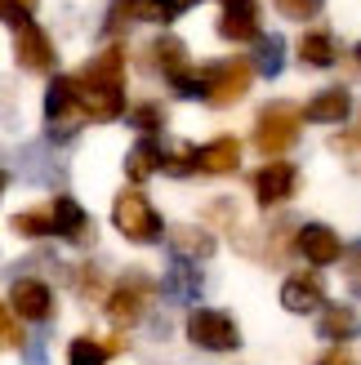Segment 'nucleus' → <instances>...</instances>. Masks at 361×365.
Segmentation results:
<instances>
[{
    "label": "nucleus",
    "instance_id": "obj_1",
    "mask_svg": "<svg viewBox=\"0 0 361 365\" xmlns=\"http://www.w3.org/2000/svg\"><path fill=\"white\" fill-rule=\"evenodd\" d=\"M71 81H76L85 120H116L125 112V49L121 45L98 49L81 67V76H71Z\"/></svg>",
    "mask_w": 361,
    "mask_h": 365
},
{
    "label": "nucleus",
    "instance_id": "obj_2",
    "mask_svg": "<svg viewBox=\"0 0 361 365\" xmlns=\"http://www.w3.org/2000/svg\"><path fill=\"white\" fill-rule=\"evenodd\" d=\"M112 223H116V232L125 236V241H134V245H152V241L166 236V223H161L156 205L143 192H134V187H125L112 200Z\"/></svg>",
    "mask_w": 361,
    "mask_h": 365
},
{
    "label": "nucleus",
    "instance_id": "obj_3",
    "mask_svg": "<svg viewBox=\"0 0 361 365\" xmlns=\"http://www.w3.org/2000/svg\"><path fill=\"white\" fill-rule=\"evenodd\" d=\"M299 125H303V116L295 103H268L255 120V148L268 160H281V152H290L299 143Z\"/></svg>",
    "mask_w": 361,
    "mask_h": 365
},
{
    "label": "nucleus",
    "instance_id": "obj_4",
    "mask_svg": "<svg viewBox=\"0 0 361 365\" xmlns=\"http://www.w3.org/2000/svg\"><path fill=\"white\" fill-rule=\"evenodd\" d=\"M201 71V85H205V103L210 107H232L250 94V81H255V67L250 58H219V63H205L196 67Z\"/></svg>",
    "mask_w": 361,
    "mask_h": 365
},
{
    "label": "nucleus",
    "instance_id": "obj_5",
    "mask_svg": "<svg viewBox=\"0 0 361 365\" xmlns=\"http://www.w3.org/2000/svg\"><path fill=\"white\" fill-rule=\"evenodd\" d=\"M188 339L201 352H232V348H241V325L223 307H196L188 317Z\"/></svg>",
    "mask_w": 361,
    "mask_h": 365
},
{
    "label": "nucleus",
    "instance_id": "obj_6",
    "mask_svg": "<svg viewBox=\"0 0 361 365\" xmlns=\"http://www.w3.org/2000/svg\"><path fill=\"white\" fill-rule=\"evenodd\" d=\"M152 277H143V272H130L125 281H116V289L107 294V321L116 325V330H125V325H138L143 312H148L152 303Z\"/></svg>",
    "mask_w": 361,
    "mask_h": 365
},
{
    "label": "nucleus",
    "instance_id": "obj_7",
    "mask_svg": "<svg viewBox=\"0 0 361 365\" xmlns=\"http://www.w3.org/2000/svg\"><path fill=\"white\" fill-rule=\"evenodd\" d=\"M45 120H49V134L54 138H71L81 130V98H76V81L71 76H54L45 89Z\"/></svg>",
    "mask_w": 361,
    "mask_h": 365
},
{
    "label": "nucleus",
    "instance_id": "obj_8",
    "mask_svg": "<svg viewBox=\"0 0 361 365\" xmlns=\"http://www.w3.org/2000/svg\"><path fill=\"white\" fill-rule=\"evenodd\" d=\"M250 187H255V200H259L263 210L285 205V200L299 192V170L290 165V160H268V165L250 178Z\"/></svg>",
    "mask_w": 361,
    "mask_h": 365
},
{
    "label": "nucleus",
    "instance_id": "obj_9",
    "mask_svg": "<svg viewBox=\"0 0 361 365\" xmlns=\"http://www.w3.org/2000/svg\"><path fill=\"white\" fill-rule=\"evenodd\" d=\"M295 250L312 267H335L339 259H344V241H339V232L326 227V223H303L299 236H295Z\"/></svg>",
    "mask_w": 361,
    "mask_h": 365
},
{
    "label": "nucleus",
    "instance_id": "obj_10",
    "mask_svg": "<svg viewBox=\"0 0 361 365\" xmlns=\"http://www.w3.org/2000/svg\"><path fill=\"white\" fill-rule=\"evenodd\" d=\"M9 312L23 321H49L54 317V289L36 277H18L9 285Z\"/></svg>",
    "mask_w": 361,
    "mask_h": 365
},
{
    "label": "nucleus",
    "instance_id": "obj_11",
    "mask_svg": "<svg viewBox=\"0 0 361 365\" xmlns=\"http://www.w3.org/2000/svg\"><path fill=\"white\" fill-rule=\"evenodd\" d=\"M49 227H54V236H63V241H71V245H89L94 241V223H89V214H85V205L76 196H59L49 205Z\"/></svg>",
    "mask_w": 361,
    "mask_h": 365
},
{
    "label": "nucleus",
    "instance_id": "obj_12",
    "mask_svg": "<svg viewBox=\"0 0 361 365\" xmlns=\"http://www.w3.org/2000/svg\"><path fill=\"white\" fill-rule=\"evenodd\" d=\"M281 307H285V312H295V317L321 312V307H326V285H321V277H312V272H295V277H285Z\"/></svg>",
    "mask_w": 361,
    "mask_h": 365
},
{
    "label": "nucleus",
    "instance_id": "obj_13",
    "mask_svg": "<svg viewBox=\"0 0 361 365\" xmlns=\"http://www.w3.org/2000/svg\"><path fill=\"white\" fill-rule=\"evenodd\" d=\"M14 58H18V67L23 71H49L54 67V41L36 27V23H27V27H18V41H14Z\"/></svg>",
    "mask_w": 361,
    "mask_h": 365
},
{
    "label": "nucleus",
    "instance_id": "obj_14",
    "mask_svg": "<svg viewBox=\"0 0 361 365\" xmlns=\"http://www.w3.org/2000/svg\"><path fill=\"white\" fill-rule=\"evenodd\" d=\"M219 36L223 41H237V45H245V41H259V5L255 0H228L223 5V14H219Z\"/></svg>",
    "mask_w": 361,
    "mask_h": 365
},
{
    "label": "nucleus",
    "instance_id": "obj_15",
    "mask_svg": "<svg viewBox=\"0 0 361 365\" xmlns=\"http://www.w3.org/2000/svg\"><path fill=\"white\" fill-rule=\"evenodd\" d=\"M241 165V143L232 138V134H223V138H210L205 148H196V174H232Z\"/></svg>",
    "mask_w": 361,
    "mask_h": 365
},
{
    "label": "nucleus",
    "instance_id": "obj_16",
    "mask_svg": "<svg viewBox=\"0 0 361 365\" xmlns=\"http://www.w3.org/2000/svg\"><path fill=\"white\" fill-rule=\"evenodd\" d=\"M348 112H352V94L344 85H335V89H321V94L303 107V120H312V125H344L348 120Z\"/></svg>",
    "mask_w": 361,
    "mask_h": 365
},
{
    "label": "nucleus",
    "instance_id": "obj_17",
    "mask_svg": "<svg viewBox=\"0 0 361 365\" xmlns=\"http://www.w3.org/2000/svg\"><path fill=\"white\" fill-rule=\"evenodd\" d=\"M170 250H174V259H183V263H201L219 250V241H214L205 227H170Z\"/></svg>",
    "mask_w": 361,
    "mask_h": 365
},
{
    "label": "nucleus",
    "instance_id": "obj_18",
    "mask_svg": "<svg viewBox=\"0 0 361 365\" xmlns=\"http://www.w3.org/2000/svg\"><path fill=\"white\" fill-rule=\"evenodd\" d=\"M317 334L330 339V343H348V339L361 334V317L344 303H326L321 307V321H317Z\"/></svg>",
    "mask_w": 361,
    "mask_h": 365
},
{
    "label": "nucleus",
    "instance_id": "obj_19",
    "mask_svg": "<svg viewBox=\"0 0 361 365\" xmlns=\"http://www.w3.org/2000/svg\"><path fill=\"white\" fill-rule=\"evenodd\" d=\"M188 5L183 0H121L116 14L125 18H138V23H174Z\"/></svg>",
    "mask_w": 361,
    "mask_h": 365
},
{
    "label": "nucleus",
    "instance_id": "obj_20",
    "mask_svg": "<svg viewBox=\"0 0 361 365\" xmlns=\"http://www.w3.org/2000/svg\"><path fill=\"white\" fill-rule=\"evenodd\" d=\"M299 58L303 67H335L339 63V41L330 31H303V41H299Z\"/></svg>",
    "mask_w": 361,
    "mask_h": 365
},
{
    "label": "nucleus",
    "instance_id": "obj_21",
    "mask_svg": "<svg viewBox=\"0 0 361 365\" xmlns=\"http://www.w3.org/2000/svg\"><path fill=\"white\" fill-rule=\"evenodd\" d=\"M112 352H121V339H89V334H81V339H71L67 343V365H107V356Z\"/></svg>",
    "mask_w": 361,
    "mask_h": 365
},
{
    "label": "nucleus",
    "instance_id": "obj_22",
    "mask_svg": "<svg viewBox=\"0 0 361 365\" xmlns=\"http://www.w3.org/2000/svg\"><path fill=\"white\" fill-rule=\"evenodd\" d=\"M156 170H161V143L156 138H138L130 148V156H125V174H130V182H143Z\"/></svg>",
    "mask_w": 361,
    "mask_h": 365
},
{
    "label": "nucleus",
    "instance_id": "obj_23",
    "mask_svg": "<svg viewBox=\"0 0 361 365\" xmlns=\"http://www.w3.org/2000/svg\"><path fill=\"white\" fill-rule=\"evenodd\" d=\"M148 53L156 58V67L166 71L170 81L178 76V71H188V45L178 41V36H161V41H152V45H148Z\"/></svg>",
    "mask_w": 361,
    "mask_h": 365
},
{
    "label": "nucleus",
    "instance_id": "obj_24",
    "mask_svg": "<svg viewBox=\"0 0 361 365\" xmlns=\"http://www.w3.org/2000/svg\"><path fill=\"white\" fill-rule=\"evenodd\" d=\"M166 294H174V299H196L201 294V272H196V263L174 259V267L166 272Z\"/></svg>",
    "mask_w": 361,
    "mask_h": 365
},
{
    "label": "nucleus",
    "instance_id": "obj_25",
    "mask_svg": "<svg viewBox=\"0 0 361 365\" xmlns=\"http://www.w3.org/2000/svg\"><path fill=\"white\" fill-rule=\"evenodd\" d=\"M255 45L259 49H255V63H250V67L263 71V76H277V71L285 67V41H281V36H259Z\"/></svg>",
    "mask_w": 361,
    "mask_h": 365
},
{
    "label": "nucleus",
    "instance_id": "obj_26",
    "mask_svg": "<svg viewBox=\"0 0 361 365\" xmlns=\"http://www.w3.org/2000/svg\"><path fill=\"white\" fill-rule=\"evenodd\" d=\"M9 227H14L18 236H27V241L54 236V227H49V210H23V214H14V218H9Z\"/></svg>",
    "mask_w": 361,
    "mask_h": 365
},
{
    "label": "nucleus",
    "instance_id": "obj_27",
    "mask_svg": "<svg viewBox=\"0 0 361 365\" xmlns=\"http://www.w3.org/2000/svg\"><path fill=\"white\" fill-rule=\"evenodd\" d=\"M161 170H166V174H196V148H192V143H178L170 156L161 152Z\"/></svg>",
    "mask_w": 361,
    "mask_h": 365
},
{
    "label": "nucleus",
    "instance_id": "obj_28",
    "mask_svg": "<svg viewBox=\"0 0 361 365\" xmlns=\"http://www.w3.org/2000/svg\"><path fill=\"white\" fill-rule=\"evenodd\" d=\"M273 5H277L281 18H290V23H308V18L321 14V5H326V0H273Z\"/></svg>",
    "mask_w": 361,
    "mask_h": 365
},
{
    "label": "nucleus",
    "instance_id": "obj_29",
    "mask_svg": "<svg viewBox=\"0 0 361 365\" xmlns=\"http://www.w3.org/2000/svg\"><path fill=\"white\" fill-rule=\"evenodd\" d=\"M130 120H134L138 130H143V134L152 138V134L161 130V125H166V107H161V103H138L134 112H130Z\"/></svg>",
    "mask_w": 361,
    "mask_h": 365
},
{
    "label": "nucleus",
    "instance_id": "obj_30",
    "mask_svg": "<svg viewBox=\"0 0 361 365\" xmlns=\"http://www.w3.org/2000/svg\"><path fill=\"white\" fill-rule=\"evenodd\" d=\"M0 348H23V325L5 303H0Z\"/></svg>",
    "mask_w": 361,
    "mask_h": 365
},
{
    "label": "nucleus",
    "instance_id": "obj_31",
    "mask_svg": "<svg viewBox=\"0 0 361 365\" xmlns=\"http://www.w3.org/2000/svg\"><path fill=\"white\" fill-rule=\"evenodd\" d=\"M344 281H348V289L361 299V241L352 245V250H344Z\"/></svg>",
    "mask_w": 361,
    "mask_h": 365
},
{
    "label": "nucleus",
    "instance_id": "obj_32",
    "mask_svg": "<svg viewBox=\"0 0 361 365\" xmlns=\"http://www.w3.org/2000/svg\"><path fill=\"white\" fill-rule=\"evenodd\" d=\"M0 23H9V27L18 31V27H27V23H31V14L18 5V0H0Z\"/></svg>",
    "mask_w": 361,
    "mask_h": 365
},
{
    "label": "nucleus",
    "instance_id": "obj_33",
    "mask_svg": "<svg viewBox=\"0 0 361 365\" xmlns=\"http://www.w3.org/2000/svg\"><path fill=\"white\" fill-rule=\"evenodd\" d=\"M81 277H76V289L85 299H94V294H103V277H98V267H76Z\"/></svg>",
    "mask_w": 361,
    "mask_h": 365
},
{
    "label": "nucleus",
    "instance_id": "obj_34",
    "mask_svg": "<svg viewBox=\"0 0 361 365\" xmlns=\"http://www.w3.org/2000/svg\"><path fill=\"white\" fill-rule=\"evenodd\" d=\"M23 352H27V365H49V356H45V339H23Z\"/></svg>",
    "mask_w": 361,
    "mask_h": 365
},
{
    "label": "nucleus",
    "instance_id": "obj_35",
    "mask_svg": "<svg viewBox=\"0 0 361 365\" xmlns=\"http://www.w3.org/2000/svg\"><path fill=\"white\" fill-rule=\"evenodd\" d=\"M317 365H352V361H348V356H344V348H335V352H330V356H321V361H317Z\"/></svg>",
    "mask_w": 361,
    "mask_h": 365
},
{
    "label": "nucleus",
    "instance_id": "obj_36",
    "mask_svg": "<svg viewBox=\"0 0 361 365\" xmlns=\"http://www.w3.org/2000/svg\"><path fill=\"white\" fill-rule=\"evenodd\" d=\"M18 5H23L27 14H36V5H41V0H18Z\"/></svg>",
    "mask_w": 361,
    "mask_h": 365
},
{
    "label": "nucleus",
    "instance_id": "obj_37",
    "mask_svg": "<svg viewBox=\"0 0 361 365\" xmlns=\"http://www.w3.org/2000/svg\"><path fill=\"white\" fill-rule=\"evenodd\" d=\"M0 196H5V170H0Z\"/></svg>",
    "mask_w": 361,
    "mask_h": 365
},
{
    "label": "nucleus",
    "instance_id": "obj_38",
    "mask_svg": "<svg viewBox=\"0 0 361 365\" xmlns=\"http://www.w3.org/2000/svg\"><path fill=\"white\" fill-rule=\"evenodd\" d=\"M357 63H361V45H357Z\"/></svg>",
    "mask_w": 361,
    "mask_h": 365
},
{
    "label": "nucleus",
    "instance_id": "obj_39",
    "mask_svg": "<svg viewBox=\"0 0 361 365\" xmlns=\"http://www.w3.org/2000/svg\"><path fill=\"white\" fill-rule=\"evenodd\" d=\"M352 143H361V134H357V138H352Z\"/></svg>",
    "mask_w": 361,
    "mask_h": 365
}]
</instances>
